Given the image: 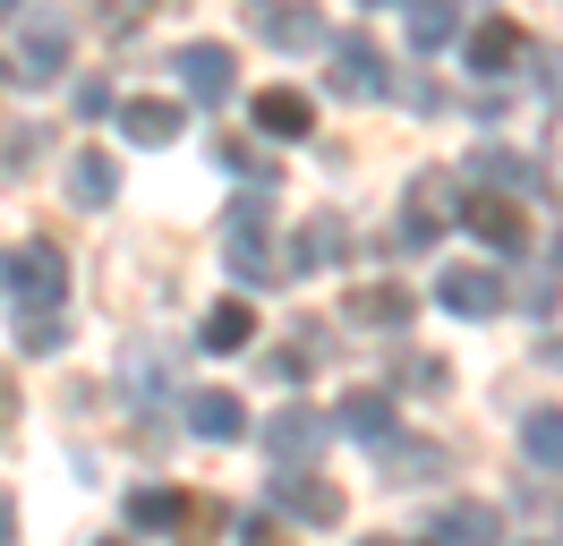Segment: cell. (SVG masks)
Wrapping results in <instances>:
<instances>
[{
	"label": "cell",
	"mask_w": 563,
	"mask_h": 546,
	"mask_svg": "<svg viewBox=\"0 0 563 546\" xmlns=\"http://www.w3.org/2000/svg\"><path fill=\"white\" fill-rule=\"evenodd\" d=\"M274 512H290V521H317V529H333V521H342V495H333L324 478H308V461H282V470H274Z\"/></svg>",
	"instance_id": "277c9868"
},
{
	"label": "cell",
	"mask_w": 563,
	"mask_h": 546,
	"mask_svg": "<svg viewBox=\"0 0 563 546\" xmlns=\"http://www.w3.org/2000/svg\"><path fill=\"white\" fill-rule=\"evenodd\" d=\"M60 291H69V265H60L52 239H35V248L9 256V299L18 307H60Z\"/></svg>",
	"instance_id": "7a4b0ae2"
},
{
	"label": "cell",
	"mask_w": 563,
	"mask_h": 546,
	"mask_svg": "<svg viewBox=\"0 0 563 546\" xmlns=\"http://www.w3.org/2000/svg\"><path fill=\"white\" fill-rule=\"evenodd\" d=\"M521 444H529V461H538V470L563 478V410H529V418H521Z\"/></svg>",
	"instance_id": "7402d4cb"
},
{
	"label": "cell",
	"mask_w": 563,
	"mask_h": 546,
	"mask_svg": "<svg viewBox=\"0 0 563 546\" xmlns=\"http://www.w3.org/2000/svg\"><path fill=\"white\" fill-rule=\"evenodd\" d=\"M333 95L342 102H376L385 95V52H376V43H342V52H333Z\"/></svg>",
	"instance_id": "4fadbf2b"
},
{
	"label": "cell",
	"mask_w": 563,
	"mask_h": 546,
	"mask_svg": "<svg viewBox=\"0 0 563 546\" xmlns=\"http://www.w3.org/2000/svg\"><path fill=\"white\" fill-rule=\"evenodd\" d=\"M222 248H231V273L240 282H274L282 256L265 248V197L247 188V197H231V214H222Z\"/></svg>",
	"instance_id": "6da1fadb"
},
{
	"label": "cell",
	"mask_w": 563,
	"mask_h": 546,
	"mask_svg": "<svg viewBox=\"0 0 563 546\" xmlns=\"http://www.w3.org/2000/svg\"><path fill=\"white\" fill-rule=\"evenodd\" d=\"M478 179H504V188H538V163H521V154H478Z\"/></svg>",
	"instance_id": "4316f807"
},
{
	"label": "cell",
	"mask_w": 563,
	"mask_h": 546,
	"mask_svg": "<svg viewBox=\"0 0 563 546\" xmlns=\"http://www.w3.org/2000/svg\"><path fill=\"white\" fill-rule=\"evenodd\" d=\"M197 341H206V350H247V341H256V307H247V299H222V307H206Z\"/></svg>",
	"instance_id": "d6986e66"
},
{
	"label": "cell",
	"mask_w": 563,
	"mask_h": 546,
	"mask_svg": "<svg viewBox=\"0 0 563 546\" xmlns=\"http://www.w3.org/2000/svg\"><path fill=\"white\" fill-rule=\"evenodd\" d=\"M504 521H495V504H444L435 521H427V538H444V546H478V538H495Z\"/></svg>",
	"instance_id": "ac0fdd59"
},
{
	"label": "cell",
	"mask_w": 563,
	"mask_h": 546,
	"mask_svg": "<svg viewBox=\"0 0 563 546\" xmlns=\"http://www.w3.org/2000/svg\"><path fill=\"white\" fill-rule=\"evenodd\" d=\"M9 61H18V77H26V86H52V77H60V61H69V26H60V18H35V26L18 34V52H9Z\"/></svg>",
	"instance_id": "30bf717a"
},
{
	"label": "cell",
	"mask_w": 563,
	"mask_h": 546,
	"mask_svg": "<svg viewBox=\"0 0 563 546\" xmlns=\"http://www.w3.org/2000/svg\"><path fill=\"white\" fill-rule=\"evenodd\" d=\"M0 9H9V0H0Z\"/></svg>",
	"instance_id": "d6a6232c"
},
{
	"label": "cell",
	"mask_w": 563,
	"mask_h": 546,
	"mask_svg": "<svg viewBox=\"0 0 563 546\" xmlns=\"http://www.w3.org/2000/svg\"><path fill=\"white\" fill-rule=\"evenodd\" d=\"M453 179H419V188H410V205H401V239H410V248H435V231H444V222H453Z\"/></svg>",
	"instance_id": "5bb4252c"
},
{
	"label": "cell",
	"mask_w": 563,
	"mask_h": 546,
	"mask_svg": "<svg viewBox=\"0 0 563 546\" xmlns=\"http://www.w3.org/2000/svg\"><path fill=\"white\" fill-rule=\"evenodd\" d=\"M206 521H222V504H197V495H179V487H137L129 495V529H206Z\"/></svg>",
	"instance_id": "3957f363"
},
{
	"label": "cell",
	"mask_w": 563,
	"mask_h": 546,
	"mask_svg": "<svg viewBox=\"0 0 563 546\" xmlns=\"http://www.w3.org/2000/svg\"><path fill=\"white\" fill-rule=\"evenodd\" d=\"M18 341H26V350L43 359V350H60L69 334H60V316H52V307H26V325H18Z\"/></svg>",
	"instance_id": "f1b7e54d"
},
{
	"label": "cell",
	"mask_w": 563,
	"mask_h": 546,
	"mask_svg": "<svg viewBox=\"0 0 563 546\" xmlns=\"http://www.w3.org/2000/svg\"><path fill=\"white\" fill-rule=\"evenodd\" d=\"M410 43H419V52L453 43V0H410Z\"/></svg>",
	"instance_id": "484cf974"
},
{
	"label": "cell",
	"mask_w": 563,
	"mask_h": 546,
	"mask_svg": "<svg viewBox=\"0 0 563 546\" xmlns=\"http://www.w3.org/2000/svg\"><path fill=\"white\" fill-rule=\"evenodd\" d=\"M179 86L206 102V111H222V102L240 95V61H231L222 43H188V52H179Z\"/></svg>",
	"instance_id": "5b68a950"
},
{
	"label": "cell",
	"mask_w": 563,
	"mask_h": 546,
	"mask_svg": "<svg viewBox=\"0 0 563 546\" xmlns=\"http://www.w3.org/2000/svg\"><path fill=\"white\" fill-rule=\"evenodd\" d=\"M0 427H9V418H0Z\"/></svg>",
	"instance_id": "836d02e7"
},
{
	"label": "cell",
	"mask_w": 563,
	"mask_h": 546,
	"mask_svg": "<svg viewBox=\"0 0 563 546\" xmlns=\"http://www.w3.org/2000/svg\"><path fill=\"white\" fill-rule=\"evenodd\" d=\"M247 120H256V129L274 136V145H299V136L317 129V102L299 95V86H265V95L247 102Z\"/></svg>",
	"instance_id": "9c48e42d"
},
{
	"label": "cell",
	"mask_w": 563,
	"mask_h": 546,
	"mask_svg": "<svg viewBox=\"0 0 563 546\" xmlns=\"http://www.w3.org/2000/svg\"><path fill=\"white\" fill-rule=\"evenodd\" d=\"M213 154H222V163L240 171V179H274V163H265V154H256L247 136H213Z\"/></svg>",
	"instance_id": "83f0119b"
},
{
	"label": "cell",
	"mask_w": 563,
	"mask_h": 546,
	"mask_svg": "<svg viewBox=\"0 0 563 546\" xmlns=\"http://www.w3.org/2000/svg\"><path fill=\"white\" fill-rule=\"evenodd\" d=\"M529 52V34L512 26V18H487V26H470V68L478 77H504V68Z\"/></svg>",
	"instance_id": "9a60e30c"
},
{
	"label": "cell",
	"mask_w": 563,
	"mask_h": 546,
	"mask_svg": "<svg viewBox=\"0 0 563 546\" xmlns=\"http://www.w3.org/2000/svg\"><path fill=\"white\" fill-rule=\"evenodd\" d=\"M188 427H197L206 444H240L247 410H240V393H188Z\"/></svg>",
	"instance_id": "2e32d148"
},
{
	"label": "cell",
	"mask_w": 563,
	"mask_h": 546,
	"mask_svg": "<svg viewBox=\"0 0 563 546\" xmlns=\"http://www.w3.org/2000/svg\"><path fill=\"white\" fill-rule=\"evenodd\" d=\"M453 214H461V222H470L478 239H487L495 256H521V248H529V214H521L512 197H461Z\"/></svg>",
	"instance_id": "52a82bcc"
},
{
	"label": "cell",
	"mask_w": 563,
	"mask_h": 546,
	"mask_svg": "<svg viewBox=\"0 0 563 546\" xmlns=\"http://www.w3.org/2000/svg\"><path fill=\"white\" fill-rule=\"evenodd\" d=\"M435 299L453 307V316H495V307H504V273L495 265H453L435 282Z\"/></svg>",
	"instance_id": "7c38bea8"
},
{
	"label": "cell",
	"mask_w": 563,
	"mask_h": 546,
	"mask_svg": "<svg viewBox=\"0 0 563 546\" xmlns=\"http://www.w3.org/2000/svg\"><path fill=\"white\" fill-rule=\"evenodd\" d=\"M120 375H129V393H137V402H154V393H172V350L137 341V350L120 359Z\"/></svg>",
	"instance_id": "44dd1931"
},
{
	"label": "cell",
	"mask_w": 563,
	"mask_h": 546,
	"mask_svg": "<svg viewBox=\"0 0 563 546\" xmlns=\"http://www.w3.org/2000/svg\"><path fill=\"white\" fill-rule=\"evenodd\" d=\"M9 529H18V504H9V487H0V538H9Z\"/></svg>",
	"instance_id": "f546056e"
},
{
	"label": "cell",
	"mask_w": 563,
	"mask_h": 546,
	"mask_svg": "<svg viewBox=\"0 0 563 546\" xmlns=\"http://www.w3.org/2000/svg\"><path fill=\"white\" fill-rule=\"evenodd\" d=\"M69 188H77V205H111V197H120V163H111V154H77Z\"/></svg>",
	"instance_id": "cb8c5ba5"
},
{
	"label": "cell",
	"mask_w": 563,
	"mask_h": 546,
	"mask_svg": "<svg viewBox=\"0 0 563 546\" xmlns=\"http://www.w3.org/2000/svg\"><path fill=\"white\" fill-rule=\"evenodd\" d=\"M351 256V222L342 214H308L299 222V239H290V256H282V273H324Z\"/></svg>",
	"instance_id": "ba28073f"
},
{
	"label": "cell",
	"mask_w": 563,
	"mask_h": 546,
	"mask_svg": "<svg viewBox=\"0 0 563 546\" xmlns=\"http://www.w3.org/2000/svg\"><path fill=\"white\" fill-rule=\"evenodd\" d=\"M120 129H129V145H172L179 136V102H154V95L120 102Z\"/></svg>",
	"instance_id": "e0dca14e"
},
{
	"label": "cell",
	"mask_w": 563,
	"mask_h": 546,
	"mask_svg": "<svg viewBox=\"0 0 563 546\" xmlns=\"http://www.w3.org/2000/svg\"><path fill=\"white\" fill-rule=\"evenodd\" d=\"M555 256H563V239H555Z\"/></svg>",
	"instance_id": "1f68e13d"
},
{
	"label": "cell",
	"mask_w": 563,
	"mask_h": 546,
	"mask_svg": "<svg viewBox=\"0 0 563 546\" xmlns=\"http://www.w3.org/2000/svg\"><path fill=\"white\" fill-rule=\"evenodd\" d=\"M342 316H351V334H401V325L419 316V299H410L401 282H358L351 299H342Z\"/></svg>",
	"instance_id": "8992f818"
},
{
	"label": "cell",
	"mask_w": 563,
	"mask_h": 546,
	"mask_svg": "<svg viewBox=\"0 0 563 546\" xmlns=\"http://www.w3.org/2000/svg\"><path fill=\"white\" fill-rule=\"evenodd\" d=\"M0 68H9V61H0Z\"/></svg>",
	"instance_id": "e575fe53"
},
{
	"label": "cell",
	"mask_w": 563,
	"mask_h": 546,
	"mask_svg": "<svg viewBox=\"0 0 563 546\" xmlns=\"http://www.w3.org/2000/svg\"><path fill=\"white\" fill-rule=\"evenodd\" d=\"M324 436H333V427H324L317 410H299V402H282V410H274V427H265V444H274V461H308V470H317Z\"/></svg>",
	"instance_id": "8fae6325"
},
{
	"label": "cell",
	"mask_w": 563,
	"mask_h": 546,
	"mask_svg": "<svg viewBox=\"0 0 563 546\" xmlns=\"http://www.w3.org/2000/svg\"><path fill=\"white\" fill-rule=\"evenodd\" d=\"M547 95H563V52H555V68H547Z\"/></svg>",
	"instance_id": "4dcf8cb0"
},
{
	"label": "cell",
	"mask_w": 563,
	"mask_h": 546,
	"mask_svg": "<svg viewBox=\"0 0 563 546\" xmlns=\"http://www.w3.org/2000/svg\"><path fill=\"white\" fill-rule=\"evenodd\" d=\"M342 436H358V444L393 436V393H351L342 402Z\"/></svg>",
	"instance_id": "603a6c76"
},
{
	"label": "cell",
	"mask_w": 563,
	"mask_h": 546,
	"mask_svg": "<svg viewBox=\"0 0 563 546\" xmlns=\"http://www.w3.org/2000/svg\"><path fill=\"white\" fill-rule=\"evenodd\" d=\"M256 26L274 34V43H290V52H317V43H324L317 9H274V0H256Z\"/></svg>",
	"instance_id": "ffe728a7"
},
{
	"label": "cell",
	"mask_w": 563,
	"mask_h": 546,
	"mask_svg": "<svg viewBox=\"0 0 563 546\" xmlns=\"http://www.w3.org/2000/svg\"><path fill=\"white\" fill-rule=\"evenodd\" d=\"M385 444V478H427V470H444V452L435 444H401V436H376Z\"/></svg>",
	"instance_id": "d4e9b609"
}]
</instances>
